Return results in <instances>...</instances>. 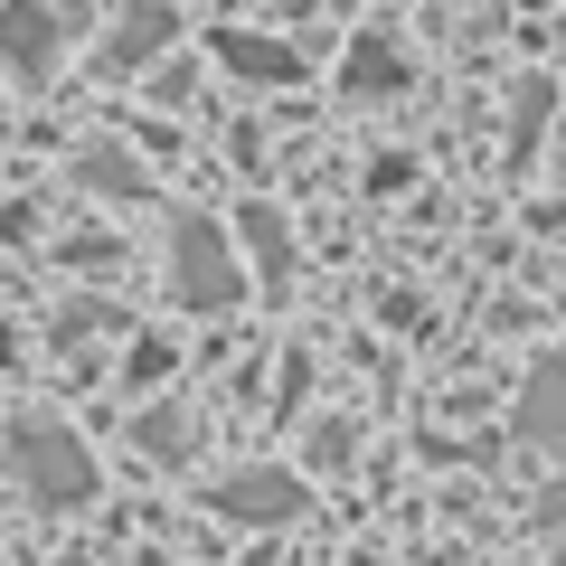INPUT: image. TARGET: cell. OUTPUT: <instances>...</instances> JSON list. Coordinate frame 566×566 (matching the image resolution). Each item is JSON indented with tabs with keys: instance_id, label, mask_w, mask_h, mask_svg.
Returning <instances> with one entry per match:
<instances>
[{
	"instance_id": "8",
	"label": "cell",
	"mask_w": 566,
	"mask_h": 566,
	"mask_svg": "<svg viewBox=\"0 0 566 566\" xmlns=\"http://www.w3.org/2000/svg\"><path fill=\"white\" fill-rule=\"evenodd\" d=\"M520 434L528 444H566V359H538L520 387Z\"/></svg>"
},
{
	"instance_id": "15",
	"label": "cell",
	"mask_w": 566,
	"mask_h": 566,
	"mask_svg": "<svg viewBox=\"0 0 566 566\" xmlns=\"http://www.w3.org/2000/svg\"><path fill=\"white\" fill-rule=\"evenodd\" d=\"M0 359H20V340H10V322H0Z\"/></svg>"
},
{
	"instance_id": "4",
	"label": "cell",
	"mask_w": 566,
	"mask_h": 566,
	"mask_svg": "<svg viewBox=\"0 0 566 566\" xmlns=\"http://www.w3.org/2000/svg\"><path fill=\"white\" fill-rule=\"evenodd\" d=\"M66 57V10L57 0H0V66L29 85H48Z\"/></svg>"
},
{
	"instance_id": "1",
	"label": "cell",
	"mask_w": 566,
	"mask_h": 566,
	"mask_svg": "<svg viewBox=\"0 0 566 566\" xmlns=\"http://www.w3.org/2000/svg\"><path fill=\"white\" fill-rule=\"evenodd\" d=\"M0 444H10V482L29 491V510H85L95 501V453L57 416H10Z\"/></svg>"
},
{
	"instance_id": "5",
	"label": "cell",
	"mask_w": 566,
	"mask_h": 566,
	"mask_svg": "<svg viewBox=\"0 0 566 566\" xmlns=\"http://www.w3.org/2000/svg\"><path fill=\"white\" fill-rule=\"evenodd\" d=\"M170 39H180V10H170V0H133V10L104 29L95 66H104V76H142V66L170 57Z\"/></svg>"
},
{
	"instance_id": "10",
	"label": "cell",
	"mask_w": 566,
	"mask_h": 566,
	"mask_svg": "<svg viewBox=\"0 0 566 566\" xmlns=\"http://www.w3.org/2000/svg\"><path fill=\"white\" fill-rule=\"evenodd\" d=\"M133 444L151 453V463H189V453H199V424H189L180 406H142V416H133Z\"/></svg>"
},
{
	"instance_id": "11",
	"label": "cell",
	"mask_w": 566,
	"mask_h": 566,
	"mask_svg": "<svg viewBox=\"0 0 566 566\" xmlns=\"http://www.w3.org/2000/svg\"><path fill=\"white\" fill-rule=\"evenodd\" d=\"M245 255H255L264 283H293V227H283V208H245Z\"/></svg>"
},
{
	"instance_id": "13",
	"label": "cell",
	"mask_w": 566,
	"mask_h": 566,
	"mask_svg": "<svg viewBox=\"0 0 566 566\" xmlns=\"http://www.w3.org/2000/svg\"><path fill=\"white\" fill-rule=\"evenodd\" d=\"M538 114H547V85H520V133H510V142H520V151H528V142H538Z\"/></svg>"
},
{
	"instance_id": "6",
	"label": "cell",
	"mask_w": 566,
	"mask_h": 566,
	"mask_svg": "<svg viewBox=\"0 0 566 566\" xmlns=\"http://www.w3.org/2000/svg\"><path fill=\"white\" fill-rule=\"evenodd\" d=\"M208 48H218V66H227V76H245V85H303L312 76L303 48H293V39H264V29H218Z\"/></svg>"
},
{
	"instance_id": "14",
	"label": "cell",
	"mask_w": 566,
	"mask_h": 566,
	"mask_svg": "<svg viewBox=\"0 0 566 566\" xmlns=\"http://www.w3.org/2000/svg\"><path fill=\"white\" fill-rule=\"evenodd\" d=\"M312 463H349V424H312Z\"/></svg>"
},
{
	"instance_id": "9",
	"label": "cell",
	"mask_w": 566,
	"mask_h": 566,
	"mask_svg": "<svg viewBox=\"0 0 566 566\" xmlns=\"http://www.w3.org/2000/svg\"><path fill=\"white\" fill-rule=\"evenodd\" d=\"M66 170H76V189H95V199H142V189H151V180H142V161L123 151V142H85Z\"/></svg>"
},
{
	"instance_id": "7",
	"label": "cell",
	"mask_w": 566,
	"mask_h": 566,
	"mask_svg": "<svg viewBox=\"0 0 566 566\" xmlns=\"http://www.w3.org/2000/svg\"><path fill=\"white\" fill-rule=\"evenodd\" d=\"M406 76H416V66H406V48L378 39V29H368V39H349V57H340V85H349V95H406Z\"/></svg>"
},
{
	"instance_id": "12",
	"label": "cell",
	"mask_w": 566,
	"mask_h": 566,
	"mask_svg": "<svg viewBox=\"0 0 566 566\" xmlns=\"http://www.w3.org/2000/svg\"><path fill=\"white\" fill-rule=\"evenodd\" d=\"M151 378H170V340H142L133 349V387H151Z\"/></svg>"
},
{
	"instance_id": "3",
	"label": "cell",
	"mask_w": 566,
	"mask_h": 566,
	"mask_svg": "<svg viewBox=\"0 0 566 566\" xmlns=\"http://www.w3.org/2000/svg\"><path fill=\"white\" fill-rule=\"evenodd\" d=\"M208 510L237 520V528H283V520L312 510V491H303V472H283V463H245V472H227V482L208 491Z\"/></svg>"
},
{
	"instance_id": "2",
	"label": "cell",
	"mask_w": 566,
	"mask_h": 566,
	"mask_svg": "<svg viewBox=\"0 0 566 566\" xmlns=\"http://www.w3.org/2000/svg\"><path fill=\"white\" fill-rule=\"evenodd\" d=\"M170 303L180 312H237L245 303V264H237V245H227L218 218L170 227Z\"/></svg>"
}]
</instances>
